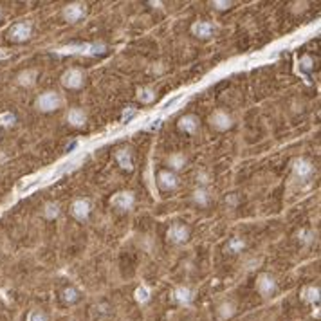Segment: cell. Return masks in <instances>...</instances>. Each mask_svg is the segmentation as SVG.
I'll use <instances>...</instances> for the list:
<instances>
[{"instance_id":"1","label":"cell","mask_w":321,"mask_h":321,"mask_svg":"<svg viewBox=\"0 0 321 321\" xmlns=\"http://www.w3.org/2000/svg\"><path fill=\"white\" fill-rule=\"evenodd\" d=\"M61 99L60 92H56V90H45L42 94L36 98L34 101V107L38 112H43V114H51V112H56L58 108L61 107Z\"/></svg>"},{"instance_id":"2","label":"cell","mask_w":321,"mask_h":321,"mask_svg":"<svg viewBox=\"0 0 321 321\" xmlns=\"http://www.w3.org/2000/svg\"><path fill=\"white\" fill-rule=\"evenodd\" d=\"M31 34H33V24L29 20H22L9 27L8 38L15 43H24L31 38Z\"/></svg>"},{"instance_id":"3","label":"cell","mask_w":321,"mask_h":321,"mask_svg":"<svg viewBox=\"0 0 321 321\" xmlns=\"http://www.w3.org/2000/svg\"><path fill=\"white\" fill-rule=\"evenodd\" d=\"M87 11H89V8H87L85 2H71V4L63 6L61 17L69 24H78L87 17Z\"/></svg>"},{"instance_id":"4","label":"cell","mask_w":321,"mask_h":321,"mask_svg":"<svg viewBox=\"0 0 321 321\" xmlns=\"http://www.w3.org/2000/svg\"><path fill=\"white\" fill-rule=\"evenodd\" d=\"M189 235H191L189 227L182 222H173L170 227H168V231H166V238L170 240L171 244H175V245L186 244V242L189 240Z\"/></svg>"},{"instance_id":"5","label":"cell","mask_w":321,"mask_h":321,"mask_svg":"<svg viewBox=\"0 0 321 321\" xmlns=\"http://www.w3.org/2000/svg\"><path fill=\"white\" fill-rule=\"evenodd\" d=\"M210 126L217 132H227L233 129V117L226 110H215L208 119Z\"/></svg>"},{"instance_id":"6","label":"cell","mask_w":321,"mask_h":321,"mask_svg":"<svg viewBox=\"0 0 321 321\" xmlns=\"http://www.w3.org/2000/svg\"><path fill=\"white\" fill-rule=\"evenodd\" d=\"M134 204H136V195H134V191H126V189L114 193V197L110 199V206L119 211H130Z\"/></svg>"},{"instance_id":"7","label":"cell","mask_w":321,"mask_h":321,"mask_svg":"<svg viewBox=\"0 0 321 321\" xmlns=\"http://www.w3.org/2000/svg\"><path fill=\"white\" fill-rule=\"evenodd\" d=\"M256 291L260 292V296L264 298H273L278 291V285H276V280L267 273H262L256 278Z\"/></svg>"},{"instance_id":"8","label":"cell","mask_w":321,"mask_h":321,"mask_svg":"<svg viewBox=\"0 0 321 321\" xmlns=\"http://www.w3.org/2000/svg\"><path fill=\"white\" fill-rule=\"evenodd\" d=\"M61 85L69 90H78L83 87V73L80 69H67L60 78Z\"/></svg>"},{"instance_id":"9","label":"cell","mask_w":321,"mask_h":321,"mask_svg":"<svg viewBox=\"0 0 321 321\" xmlns=\"http://www.w3.org/2000/svg\"><path fill=\"white\" fill-rule=\"evenodd\" d=\"M179 186V177L170 170H161L157 173V188L161 191H173Z\"/></svg>"},{"instance_id":"10","label":"cell","mask_w":321,"mask_h":321,"mask_svg":"<svg viewBox=\"0 0 321 321\" xmlns=\"http://www.w3.org/2000/svg\"><path fill=\"white\" fill-rule=\"evenodd\" d=\"M90 210H92V206H90L89 199H76V201L71 204V215H73L76 220H80V222H85V220L89 219Z\"/></svg>"},{"instance_id":"11","label":"cell","mask_w":321,"mask_h":321,"mask_svg":"<svg viewBox=\"0 0 321 321\" xmlns=\"http://www.w3.org/2000/svg\"><path fill=\"white\" fill-rule=\"evenodd\" d=\"M292 171H294V175L301 180H308L310 177L314 175V164L308 161V159H296L294 163H292Z\"/></svg>"},{"instance_id":"12","label":"cell","mask_w":321,"mask_h":321,"mask_svg":"<svg viewBox=\"0 0 321 321\" xmlns=\"http://www.w3.org/2000/svg\"><path fill=\"white\" fill-rule=\"evenodd\" d=\"M65 119H67V123L71 124V126H74V129H82V126H85L87 124V121H89V114H87L83 108L73 107V108H69L67 110Z\"/></svg>"},{"instance_id":"13","label":"cell","mask_w":321,"mask_h":321,"mask_svg":"<svg viewBox=\"0 0 321 321\" xmlns=\"http://www.w3.org/2000/svg\"><path fill=\"white\" fill-rule=\"evenodd\" d=\"M191 34L201 40H210L215 34V26L208 20H197L191 26Z\"/></svg>"},{"instance_id":"14","label":"cell","mask_w":321,"mask_h":321,"mask_svg":"<svg viewBox=\"0 0 321 321\" xmlns=\"http://www.w3.org/2000/svg\"><path fill=\"white\" fill-rule=\"evenodd\" d=\"M199 124H201V121H199L197 116L186 114V116L179 117V121H177V129L184 134H195L199 130Z\"/></svg>"},{"instance_id":"15","label":"cell","mask_w":321,"mask_h":321,"mask_svg":"<svg viewBox=\"0 0 321 321\" xmlns=\"http://www.w3.org/2000/svg\"><path fill=\"white\" fill-rule=\"evenodd\" d=\"M171 298H173L175 303L182 305V307H188V305H191V301H193V291L188 287V285H179V287L173 289Z\"/></svg>"},{"instance_id":"16","label":"cell","mask_w":321,"mask_h":321,"mask_svg":"<svg viewBox=\"0 0 321 321\" xmlns=\"http://www.w3.org/2000/svg\"><path fill=\"white\" fill-rule=\"evenodd\" d=\"M116 161H117V164H119L121 170H124V171L134 170V157H132V152H130L129 148H117Z\"/></svg>"},{"instance_id":"17","label":"cell","mask_w":321,"mask_h":321,"mask_svg":"<svg viewBox=\"0 0 321 321\" xmlns=\"http://www.w3.org/2000/svg\"><path fill=\"white\" fill-rule=\"evenodd\" d=\"M166 164H168V170L170 171H180L184 170L186 164H188V159H186L184 154H180V152H175V154H170L166 157Z\"/></svg>"},{"instance_id":"18","label":"cell","mask_w":321,"mask_h":321,"mask_svg":"<svg viewBox=\"0 0 321 321\" xmlns=\"http://www.w3.org/2000/svg\"><path fill=\"white\" fill-rule=\"evenodd\" d=\"M301 300H303L305 303L317 305L319 303V287H317V285H307V287H303V291H301Z\"/></svg>"},{"instance_id":"19","label":"cell","mask_w":321,"mask_h":321,"mask_svg":"<svg viewBox=\"0 0 321 321\" xmlns=\"http://www.w3.org/2000/svg\"><path fill=\"white\" fill-rule=\"evenodd\" d=\"M36 76H38V73H36L34 69H26V71H22V73L18 74L17 82L20 87H33L34 83H36Z\"/></svg>"},{"instance_id":"20","label":"cell","mask_w":321,"mask_h":321,"mask_svg":"<svg viewBox=\"0 0 321 321\" xmlns=\"http://www.w3.org/2000/svg\"><path fill=\"white\" fill-rule=\"evenodd\" d=\"M245 249V240L242 236H231V238L227 240V245H226V251L229 254H238L242 253Z\"/></svg>"},{"instance_id":"21","label":"cell","mask_w":321,"mask_h":321,"mask_svg":"<svg viewBox=\"0 0 321 321\" xmlns=\"http://www.w3.org/2000/svg\"><path fill=\"white\" fill-rule=\"evenodd\" d=\"M191 199H193V202H195L197 206L206 208V206H210L211 195H210V191H208V188H197L195 191H193Z\"/></svg>"},{"instance_id":"22","label":"cell","mask_w":321,"mask_h":321,"mask_svg":"<svg viewBox=\"0 0 321 321\" xmlns=\"http://www.w3.org/2000/svg\"><path fill=\"white\" fill-rule=\"evenodd\" d=\"M236 312V305L235 301H224V303L219 305V308H217V316L220 317V319H229V317H233Z\"/></svg>"},{"instance_id":"23","label":"cell","mask_w":321,"mask_h":321,"mask_svg":"<svg viewBox=\"0 0 321 321\" xmlns=\"http://www.w3.org/2000/svg\"><path fill=\"white\" fill-rule=\"evenodd\" d=\"M137 101L143 103V105H150V103L155 101V90L152 87H143V89L137 90L136 94Z\"/></svg>"},{"instance_id":"24","label":"cell","mask_w":321,"mask_h":321,"mask_svg":"<svg viewBox=\"0 0 321 321\" xmlns=\"http://www.w3.org/2000/svg\"><path fill=\"white\" fill-rule=\"evenodd\" d=\"M61 213V208L58 202H47V204L43 206V217L47 220H54L58 219Z\"/></svg>"},{"instance_id":"25","label":"cell","mask_w":321,"mask_h":321,"mask_svg":"<svg viewBox=\"0 0 321 321\" xmlns=\"http://www.w3.org/2000/svg\"><path fill=\"white\" fill-rule=\"evenodd\" d=\"M134 298H136V301L139 305H146L148 301H150L152 292H150V289L146 287V285H139V287L134 291Z\"/></svg>"},{"instance_id":"26","label":"cell","mask_w":321,"mask_h":321,"mask_svg":"<svg viewBox=\"0 0 321 321\" xmlns=\"http://www.w3.org/2000/svg\"><path fill=\"white\" fill-rule=\"evenodd\" d=\"M61 300H63L67 305H73V303H76V301H80V292H78V289H74V287H67V289H63V292H61Z\"/></svg>"},{"instance_id":"27","label":"cell","mask_w":321,"mask_h":321,"mask_svg":"<svg viewBox=\"0 0 321 321\" xmlns=\"http://www.w3.org/2000/svg\"><path fill=\"white\" fill-rule=\"evenodd\" d=\"M296 236H298V240H300L301 244H305V245L312 244L314 240H316V233H314L312 229H300Z\"/></svg>"},{"instance_id":"28","label":"cell","mask_w":321,"mask_h":321,"mask_svg":"<svg viewBox=\"0 0 321 321\" xmlns=\"http://www.w3.org/2000/svg\"><path fill=\"white\" fill-rule=\"evenodd\" d=\"M210 6L213 9H217V11H227V9H231L235 6V2H231V0H211Z\"/></svg>"},{"instance_id":"29","label":"cell","mask_w":321,"mask_h":321,"mask_svg":"<svg viewBox=\"0 0 321 321\" xmlns=\"http://www.w3.org/2000/svg\"><path fill=\"white\" fill-rule=\"evenodd\" d=\"M300 69L301 71H305V73H310L314 69V58L310 54H305V56H301L300 58Z\"/></svg>"},{"instance_id":"30","label":"cell","mask_w":321,"mask_h":321,"mask_svg":"<svg viewBox=\"0 0 321 321\" xmlns=\"http://www.w3.org/2000/svg\"><path fill=\"white\" fill-rule=\"evenodd\" d=\"M27 321H47V314L40 310V308H33L29 314H27Z\"/></svg>"},{"instance_id":"31","label":"cell","mask_w":321,"mask_h":321,"mask_svg":"<svg viewBox=\"0 0 321 321\" xmlns=\"http://www.w3.org/2000/svg\"><path fill=\"white\" fill-rule=\"evenodd\" d=\"M197 182L201 184L199 188H206V184L210 182V175L206 171H201V173H197Z\"/></svg>"},{"instance_id":"32","label":"cell","mask_w":321,"mask_h":321,"mask_svg":"<svg viewBox=\"0 0 321 321\" xmlns=\"http://www.w3.org/2000/svg\"><path fill=\"white\" fill-rule=\"evenodd\" d=\"M136 112H137V110H136V107H129V110H124V112H123V119L129 121L132 116H136Z\"/></svg>"},{"instance_id":"33","label":"cell","mask_w":321,"mask_h":321,"mask_svg":"<svg viewBox=\"0 0 321 321\" xmlns=\"http://www.w3.org/2000/svg\"><path fill=\"white\" fill-rule=\"evenodd\" d=\"M0 18H2V13H0Z\"/></svg>"}]
</instances>
